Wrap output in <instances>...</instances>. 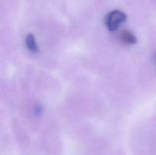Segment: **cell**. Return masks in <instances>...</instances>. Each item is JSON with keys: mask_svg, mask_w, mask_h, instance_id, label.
Instances as JSON below:
<instances>
[{"mask_svg": "<svg viewBox=\"0 0 156 155\" xmlns=\"http://www.w3.org/2000/svg\"><path fill=\"white\" fill-rule=\"evenodd\" d=\"M126 20V15L120 11L115 10L110 12L105 18V24L111 31L117 30Z\"/></svg>", "mask_w": 156, "mask_h": 155, "instance_id": "cell-1", "label": "cell"}, {"mask_svg": "<svg viewBox=\"0 0 156 155\" xmlns=\"http://www.w3.org/2000/svg\"><path fill=\"white\" fill-rule=\"evenodd\" d=\"M120 40L126 44H134L136 42V38L133 33L129 30H123L120 33Z\"/></svg>", "mask_w": 156, "mask_h": 155, "instance_id": "cell-2", "label": "cell"}, {"mask_svg": "<svg viewBox=\"0 0 156 155\" xmlns=\"http://www.w3.org/2000/svg\"><path fill=\"white\" fill-rule=\"evenodd\" d=\"M26 45L28 50L30 52L33 53H36L37 51V45L36 40H35L34 36L32 34H28L26 37Z\"/></svg>", "mask_w": 156, "mask_h": 155, "instance_id": "cell-3", "label": "cell"}]
</instances>
